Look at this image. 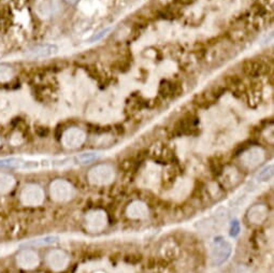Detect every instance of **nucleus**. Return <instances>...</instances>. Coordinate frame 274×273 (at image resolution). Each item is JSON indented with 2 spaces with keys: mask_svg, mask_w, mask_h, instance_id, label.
Wrapping results in <instances>:
<instances>
[{
  "mask_svg": "<svg viewBox=\"0 0 274 273\" xmlns=\"http://www.w3.org/2000/svg\"><path fill=\"white\" fill-rule=\"evenodd\" d=\"M60 238L56 236H47L44 238H40V239H36L33 241L26 242L25 244H23V247H44V245H50V244H54L56 243Z\"/></svg>",
  "mask_w": 274,
  "mask_h": 273,
  "instance_id": "16",
  "label": "nucleus"
},
{
  "mask_svg": "<svg viewBox=\"0 0 274 273\" xmlns=\"http://www.w3.org/2000/svg\"><path fill=\"white\" fill-rule=\"evenodd\" d=\"M14 69L12 66L7 64H0V82H7L12 79Z\"/></svg>",
  "mask_w": 274,
  "mask_h": 273,
  "instance_id": "17",
  "label": "nucleus"
},
{
  "mask_svg": "<svg viewBox=\"0 0 274 273\" xmlns=\"http://www.w3.org/2000/svg\"><path fill=\"white\" fill-rule=\"evenodd\" d=\"M241 230L240 223L238 220H233L230 224V236L231 237H237Z\"/></svg>",
  "mask_w": 274,
  "mask_h": 273,
  "instance_id": "23",
  "label": "nucleus"
},
{
  "mask_svg": "<svg viewBox=\"0 0 274 273\" xmlns=\"http://www.w3.org/2000/svg\"><path fill=\"white\" fill-rule=\"evenodd\" d=\"M174 93V85L172 82L162 81L159 86V94L163 97H169Z\"/></svg>",
  "mask_w": 274,
  "mask_h": 273,
  "instance_id": "19",
  "label": "nucleus"
},
{
  "mask_svg": "<svg viewBox=\"0 0 274 273\" xmlns=\"http://www.w3.org/2000/svg\"><path fill=\"white\" fill-rule=\"evenodd\" d=\"M0 144H2V141H0Z\"/></svg>",
  "mask_w": 274,
  "mask_h": 273,
  "instance_id": "26",
  "label": "nucleus"
},
{
  "mask_svg": "<svg viewBox=\"0 0 274 273\" xmlns=\"http://www.w3.org/2000/svg\"><path fill=\"white\" fill-rule=\"evenodd\" d=\"M267 66L259 62V61H246L243 65V70L245 72V74H248L249 76H253V77H257L260 76L262 74H266L269 70H267Z\"/></svg>",
  "mask_w": 274,
  "mask_h": 273,
  "instance_id": "11",
  "label": "nucleus"
},
{
  "mask_svg": "<svg viewBox=\"0 0 274 273\" xmlns=\"http://www.w3.org/2000/svg\"><path fill=\"white\" fill-rule=\"evenodd\" d=\"M265 159V153L260 148H252L243 153V163L249 168H255Z\"/></svg>",
  "mask_w": 274,
  "mask_h": 273,
  "instance_id": "10",
  "label": "nucleus"
},
{
  "mask_svg": "<svg viewBox=\"0 0 274 273\" xmlns=\"http://www.w3.org/2000/svg\"><path fill=\"white\" fill-rule=\"evenodd\" d=\"M195 2V0H177V3L182 5V6H186V5H190Z\"/></svg>",
  "mask_w": 274,
  "mask_h": 273,
  "instance_id": "24",
  "label": "nucleus"
},
{
  "mask_svg": "<svg viewBox=\"0 0 274 273\" xmlns=\"http://www.w3.org/2000/svg\"><path fill=\"white\" fill-rule=\"evenodd\" d=\"M85 223L87 229L93 232H99L104 229L107 219L102 211H92L86 215Z\"/></svg>",
  "mask_w": 274,
  "mask_h": 273,
  "instance_id": "6",
  "label": "nucleus"
},
{
  "mask_svg": "<svg viewBox=\"0 0 274 273\" xmlns=\"http://www.w3.org/2000/svg\"><path fill=\"white\" fill-rule=\"evenodd\" d=\"M268 216V209L262 206V204H258V206L253 207L249 212V219L254 224H261Z\"/></svg>",
  "mask_w": 274,
  "mask_h": 273,
  "instance_id": "13",
  "label": "nucleus"
},
{
  "mask_svg": "<svg viewBox=\"0 0 274 273\" xmlns=\"http://www.w3.org/2000/svg\"><path fill=\"white\" fill-rule=\"evenodd\" d=\"M58 51V46L55 44H41L36 45L26 52V56L33 60H40V58L51 57L56 54Z\"/></svg>",
  "mask_w": 274,
  "mask_h": 273,
  "instance_id": "7",
  "label": "nucleus"
},
{
  "mask_svg": "<svg viewBox=\"0 0 274 273\" xmlns=\"http://www.w3.org/2000/svg\"><path fill=\"white\" fill-rule=\"evenodd\" d=\"M35 11L40 17H48L51 15L52 8L47 0H37L35 4Z\"/></svg>",
  "mask_w": 274,
  "mask_h": 273,
  "instance_id": "15",
  "label": "nucleus"
},
{
  "mask_svg": "<svg viewBox=\"0 0 274 273\" xmlns=\"http://www.w3.org/2000/svg\"><path fill=\"white\" fill-rule=\"evenodd\" d=\"M22 159L18 158H5L0 159V168H19Z\"/></svg>",
  "mask_w": 274,
  "mask_h": 273,
  "instance_id": "20",
  "label": "nucleus"
},
{
  "mask_svg": "<svg viewBox=\"0 0 274 273\" xmlns=\"http://www.w3.org/2000/svg\"><path fill=\"white\" fill-rule=\"evenodd\" d=\"M111 31V28L110 27H106L104 29H102V31L100 32H98L97 34H95L91 39H90V42L93 43V42H97V41H100L101 39H103L107 34H109V32Z\"/></svg>",
  "mask_w": 274,
  "mask_h": 273,
  "instance_id": "22",
  "label": "nucleus"
},
{
  "mask_svg": "<svg viewBox=\"0 0 274 273\" xmlns=\"http://www.w3.org/2000/svg\"><path fill=\"white\" fill-rule=\"evenodd\" d=\"M232 252L229 242L224 240L222 237L215 238L211 247V258L214 266H220L226 261Z\"/></svg>",
  "mask_w": 274,
  "mask_h": 273,
  "instance_id": "1",
  "label": "nucleus"
},
{
  "mask_svg": "<svg viewBox=\"0 0 274 273\" xmlns=\"http://www.w3.org/2000/svg\"><path fill=\"white\" fill-rule=\"evenodd\" d=\"M127 215L130 219L140 220L145 219L149 215V209L146 207V204L141 201H134L130 203L128 208H127Z\"/></svg>",
  "mask_w": 274,
  "mask_h": 273,
  "instance_id": "12",
  "label": "nucleus"
},
{
  "mask_svg": "<svg viewBox=\"0 0 274 273\" xmlns=\"http://www.w3.org/2000/svg\"><path fill=\"white\" fill-rule=\"evenodd\" d=\"M68 262H69V258L63 251L54 250L47 255V264L55 271L64 270L67 267Z\"/></svg>",
  "mask_w": 274,
  "mask_h": 273,
  "instance_id": "9",
  "label": "nucleus"
},
{
  "mask_svg": "<svg viewBox=\"0 0 274 273\" xmlns=\"http://www.w3.org/2000/svg\"><path fill=\"white\" fill-rule=\"evenodd\" d=\"M16 262L17 265L23 269H34L39 265L40 259H39V256L36 252L25 250L17 255Z\"/></svg>",
  "mask_w": 274,
  "mask_h": 273,
  "instance_id": "8",
  "label": "nucleus"
},
{
  "mask_svg": "<svg viewBox=\"0 0 274 273\" xmlns=\"http://www.w3.org/2000/svg\"><path fill=\"white\" fill-rule=\"evenodd\" d=\"M273 175V163H270L266 166L259 173H258V179L260 181H268L272 178Z\"/></svg>",
  "mask_w": 274,
  "mask_h": 273,
  "instance_id": "21",
  "label": "nucleus"
},
{
  "mask_svg": "<svg viewBox=\"0 0 274 273\" xmlns=\"http://www.w3.org/2000/svg\"><path fill=\"white\" fill-rule=\"evenodd\" d=\"M50 193L55 201L64 202L70 200L73 197L74 189L69 182L65 180H56L51 184Z\"/></svg>",
  "mask_w": 274,
  "mask_h": 273,
  "instance_id": "3",
  "label": "nucleus"
},
{
  "mask_svg": "<svg viewBox=\"0 0 274 273\" xmlns=\"http://www.w3.org/2000/svg\"><path fill=\"white\" fill-rule=\"evenodd\" d=\"M115 178L114 169L111 166L99 165L94 167L89 173V180L94 185H107L110 184Z\"/></svg>",
  "mask_w": 274,
  "mask_h": 273,
  "instance_id": "2",
  "label": "nucleus"
},
{
  "mask_svg": "<svg viewBox=\"0 0 274 273\" xmlns=\"http://www.w3.org/2000/svg\"><path fill=\"white\" fill-rule=\"evenodd\" d=\"M65 2L68 4V5H70V6H74L77 4V2H79V0H65Z\"/></svg>",
  "mask_w": 274,
  "mask_h": 273,
  "instance_id": "25",
  "label": "nucleus"
},
{
  "mask_svg": "<svg viewBox=\"0 0 274 273\" xmlns=\"http://www.w3.org/2000/svg\"><path fill=\"white\" fill-rule=\"evenodd\" d=\"M86 134L79 128H70L63 134V144L68 149H77L85 142Z\"/></svg>",
  "mask_w": 274,
  "mask_h": 273,
  "instance_id": "5",
  "label": "nucleus"
},
{
  "mask_svg": "<svg viewBox=\"0 0 274 273\" xmlns=\"http://www.w3.org/2000/svg\"><path fill=\"white\" fill-rule=\"evenodd\" d=\"M98 158H99V155H98L97 153H83L77 156L76 160L83 165H87V163H91L97 160Z\"/></svg>",
  "mask_w": 274,
  "mask_h": 273,
  "instance_id": "18",
  "label": "nucleus"
},
{
  "mask_svg": "<svg viewBox=\"0 0 274 273\" xmlns=\"http://www.w3.org/2000/svg\"><path fill=\"white\" fill-rule=\"evenodd\" d=\"M15 185V180L12 175L7 173H0V193L6 194L12 190Z\"/></svg>",
  "mask_w": 274,
  "mask_h": 273,
  "instance_id": "14",
  "label": "nucleus"
},
{
  "mask_svg": "<svg viewBox=\"0 0 274 273\" xmlns=\"http://www.w3.org/2000/svg\"><path fill=\"white\" fill-rule=\"evenodd\" d=\"M21 199L25 206L29 207L40 206L44 199V193L42 188L39 187L38 185L29 184L24 187L21 195Z\"/></svg>",
  "mask_w": 274,
  "mask_h": 273,
  "instance_id": "4",
  "label": "nucleus"
}]
</instances>
